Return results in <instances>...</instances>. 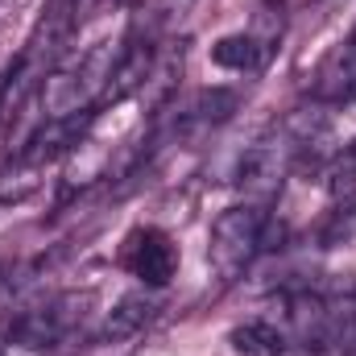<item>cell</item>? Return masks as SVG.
<instances>
[{
  "instance_id": "6da1fadb",
  "label": "cell",
  "mask_w": 356,
  "mask_h": 356,
  "mask_svg": "<svg viewBox=\"0 0 356 356\" xmlns=\"http://www.w3.org/2000/svg\"><path fill=\"white\" fill-rule=\"evenodd\" d=\"M282 241H286L282 220H273L261 203H236V207L216 216L207 257H211V266L224 282H236L261 253L282 249Z\"/></svg>"
},
{
  "instance_id": "7a4b0ae2",
  "label": "cell",
  "mask_w": 356,
  "mask_h": 356,
  "mask_svg": "<svg viewBox=\"0 0 356 356\" xmlns=\"http://www.w3.org/2000/svg\"><path fill=\"white\" fill-rule=\"evenodd\" d=\"M95 311V290H67L46 298L42 307L21 311L8 323V344L29 353H58L88 336V319Z\"/></svg>"
},
{
  "instance_id": "3957f363",
  "label": "cell",
  "mask_w": 356,
  "mask_h": 356,
  "mask_svg": "<svg viewBox=\"0 0 356 356\" xmlns=\"http://www.w3.org/2000/svg\"><path fill=\"white\" fill-rule=\"evenodd\" d=\"M116 67V50L104 42V46H91L88 54L63 63L50 71V79L42 83V99H46V116L58 120V116H79L99 108V95L108 88V75Z\"/></svg>"
},
{
  "instance_id": "277c9868",
  "label": "cell",
  "mask_w": 356,
  "mask_h": 356,
  "mask_svg": "<svg viewBox=\"0 0 356 356\" xmlns=\"http://www.w3.org/2000/svg\"><path fill=\"white\" fill-rule=\"evenodd\" d=\"M302 154H307L302 141H298V137L286 129V120H282L273 133L257 137V141L241 154V162H236V186L261 203L269 195H277L282 178L290 175V166H294Z\"/></svg>"
},
{
  "instance_id": "5b68a950",
  "label": "cell",
  "mask_w": 356,
  "mask_h": 356,
  "mask_svg": "<svg viewBox=\"0 0 356 356\" xmlns=\"http://www.w3.org/2000/svg\"><path fill=\"white\" fill-rule=\"evenodd\" d=\"M124 269L141 277L149 290H162L178 269V249L162 228H137L124 241Z\"/></svg>"
},
{
  "instance_id": "8992f818",
  "label": "cell",
  "mask_w": 356,
  "mask_h": 356,
  "mask_svg": "<svg viewBox=\"0 0 356 356\" xmlns=\"http://www.w3.org/2000/svg\"><path fill=\"white\" fill-rule=\"evenodd\" d=\"M241 95L232 88H203L186 99H178V108H170V129L166 137L182 141V137H195V133H207L216 124H224L232 112H236Z\"/></svg>"
},
{
  "instance_id": "52a82bcc",
  "label": "cell",
  "mask_w": 356,
  "mask_h": 356,
  "mask_svg": "<svg viewBox=\"0 0 356 356\" xmlns=\"http://www.w3.org/2000/svg\"><path fill=\"white\" fill-rule=\"evenodd\" d=\"M158 50H162V46H154V38L129 33V42H124L120 54H116V67H112V75H108V88L99 95V108L124 104L129 95L145 91L149 75H154V63H158Z\"/></svg>"
},
{
  "instance_id": "ba28073f",
  "label": "cell",
  "mask_w": 356,
  "mask_h": 356,
  "mask_svg": "<svg viewBox=\"0 0 356 356\" xmlns=\"http://www.w3.org/2000/svg\"><path fill=\"white\" fill-rule=\"evenodd\" d=\"M311 95H315V104H348V99H356V38L327 50V58L315 71Z\"/></svg>"
},
{
  "instance_id": "9c48e42d",
  "label": "cell",
  "mask_w": 356,
  "mask_h": 356,
  "mask_svg": "<svg viewBox=\"0 0 356 356\" xmlns=\"http://www.w3.org/2000/svg\"><path fill=\"white\" fill-rule=\"evenodd\" d=\"M158 311H162V302H158L149 290H133V294H124V298L104 315V323H99L95 340H99V344L133 340L137 332H145V323H154V315H158Z\"/></svg>"
},
{
  "instance_id": "30bf717a",
  "label": "cell",
  "mask_w": 356,
  "mask_h": 356,
  "mask_svg": "<svg viewBox=\"0 0 356 356\" xmlns=\"http://www.w3.org/2000/svg\"><path fill=\"white\" fill-rule=\"evenodd\" d=\"M228 344H232V353H241V356H282V353H290V340H286L282 323H273V319H249V323L232 327V332H228Z\"/></svg>"
},
{
  "instance_id": "8fae6325",
  "label": "cell",
  "mask_w": 356,
  "mask_h": 356,
  "mask_svg": "<svg viewBox=\"0 0 356 356\" xmlns=\"http://www.w3.org/2000/svg\"><path fill=\"white\" fill-rule=\"evenodd\" d=\"M269 46L257 33H228L211 46V63L224 67V71H257L266 63Z\"/></svg>"
},
{
  "instance_id": "7c38bea8",
  "label": "cell",
  "mask_w": 356,
  "mask_h": 356,
  "mask_svg": "<svg viewBox=\"0 0 356 356\" xmlns=\"http://www.w3.org/2000/svg\"><path fill=\"white\" fill-rule=\"evenodd\" d=\"M42 166L38 162H29L21 149L0 166V203H25L29 195H38V186H42Z\"/></svg>"
},
{
  "instance_id": "4fadbf2b",
  "label": "cell",
  "mask_w": 356,
  "mask_h": 356,
  "mask_svg": "<svg viewBox=\"0 0 356 356\" xmlns=\"http://www.w3.org/2000/svg\"><path fill=\"white\" fill-rule=\"evenodd\" d=\"M353 236H356V195L332 199V211H327V220L319 228V245L323 249H336V245H344Z\"/></svg>"
},
{
  "instance_id": "5bb4252c",
  "label": "cell",
  "mask_w": 356,
  "mask_h": 356,
  "mask_svg": "<svg viewBox=\"0 0 356 356\" xmlns=\"http://www.w3.org/2000/svg\"><path fill=\"white\" fill-rule=\"evenodd\" d=\"M112 4H120V8H129V4H137V0H112Z\"/></svg>"
}]
</instances>
